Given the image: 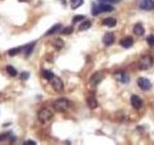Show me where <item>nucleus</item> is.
<instances>
[{
    "mask_svg": "<svg viewBox=\"0 0 154 145\" xmlns=\"http://www.w3.org/2000/svg\"><path fill=\"white\" fill-rule=\"evenodd\" d=\"M134 33L137 36H143L144 34V28L143 27L142 24H136L134 26Z\"/></svg>",
    "mask_w": 154,
    "mask_h": 145,
    "instance_id": "nucleus-16",
    "label": "nucleus"
},
{
    "mask_svg": "<svg viewBox=\"0 0 154 145\" xmlns=\"http://www.w3.org/2000/svg\"><path fill=\"white\" fill-rule=\"evenodd\" d=\"M19 52H20V47H14V48H12V50H10L8 51L10 56H14V55L18 54Z\"/></svg>",
    "mask_w": 154,
    "mask_h": 145,
    "instance_id": "nucleus-23",
    "label": "nucleus"
},
{
    "mask_svg": "<svg viewBox=\"0 0 154 145\" xmlns=\"http://www.w3.org/2000/svg\"><path fill=\"white\" fill-rule=\"evenodd\" d=\"M20 77H21V79L26 80V79H28V77H29V74H28V72H23L22 74H21V76H20Z\"/></svg>",
    "mask_w": 154,
    "mask_h": 145,
    "instance_id": "nucleus-28",
    "label": "nucleus"
},
{
    "mask_svg": "<svg viewBox=\"0 0 154 145\" xmlns=\"http://www.w3.org/2000/svg\"><path fill=\"white\" fill-rule=\"evenodd\" d=\"M72 31H73V28H72L71 26H69V27H66V28L63 29V30L61 31V33L65 34V35H67V34L72 33Z\"/></svg>",
    "mask_w": 154,
    "mask_h": 145,
    "instance_id": "nucleus-24",
    "label": "nucleus"
},
{
    "mask_svg": "<svg viewBox=\"0 0 154 145\" xmlns=\"http://www.w3.org/2000/svg\"><path fill=\"white\" fill-rule=\"evenodd\" d=\"M53 46H54L57 50H61V48L64 47V42H63L61 39H56V40L53 42Z\"/></svg>",
    "mask_w": 154,
    "mask_h": 145,
    "instance_id": "nucleus-22",
    "label": "nucleus"
},
{
    "mask_svg": "<svg viewBox=\"0 0 154 145\" xmlns=\"http://www.w3.org/2000/svg\"><path fill=\"white\" fill-rule=\"evenodd\" d=\"M6 71L11 76H16L17 75V71L14 69L13 66H7L6 67Z\"/></svg>",
    "mask_w": 154,
    "mask_h": 145,
    "instance_id": "nucleus-21",
    "label": "nucleus"
},
{
    "mask_svg": "<svg viewBox=\"0 0 154 145\" xmlns=\"http://www.w3.org/2000/svg\"><path fill=\"white\" fill-rule=\"evenodd\" d=\"M117 79L118 80H120L122 82H123V83H125V82H128L129 77L126 75V72H118V74H117Z\"/></svg>",
    "mask_w": 154,
    "mask_h": 145,
    "instance_id": "nucleus-15",
    "label": "nucleus"
},
{
    "mask_svg": "<svg viewBox=\"0 0 154 145\" xmlns=\"http://www.w3.org/2000/svg\"><path fill=\"white\" fill-rule=\"evenodd\" d=\"M35 45H36V43L34 42L32 44H28V45H26L25 47H23V51H24V53H25L26 55L30 54V53L33 51V48H34V47H35Z\"/></svg>",
    "mask_w": 154,
    "mask_h": 145,
    "instance_id": "nucleus-18",
    "label": "nucleus"
},
{
    "mask_svg": "<svg viewBox=\"0 0 154 145\" xmlns=\"http://www.w3.org/2000/svg\"><path fill=\"white\" fill-rule=\"evenodd\" d=\"M84 3V0H70V7L72 10L81 7Z\"/></svg>",
    "mask_w": 154,
    "mask_h": 145,
    "instance_id": "nucleus-17",
    "label": "nucleus"
},
{
    "mask_svg": "<svg viewBox=\"0 0 154 145\" xmlns=\"http://www.w3.org/2000/svg\"><path fill=\"white\" fill-rule=\"evenodd\" d=\"M87 105H89V108L91 109H94L97 108V101H96V99L94 98V96H90L88 97V99H87Z\"/></svg>",
    "mask_w": 154,
    "mask_h": 145,
    "instance_id": "nucleus-11",
    "label": "nucleus"
},
{
    "mask_svg": "<svg viewBox=\"0 0 154 145\" xmlns=\"http://www.w3.org/2000/svg\"><path fill=\"white\" fill-rule=\"evenodd\" d=\"M91 25V23L90 21H84L83 23H81L80 24V26H79V31H84V30H87V29H89Z\"/></svg>",
    "mask_w": 154,
    "mask_h": 145,
    "instance_id": "nucleus-19",
    "label": "nucleus"
},
{
    "mask_svg": "<svg viewBox=\"0 0 154 145\" xmlns=\"http://www.w3.org/2000/svg\"><path fill=\"white\" fill-rule=\"evenodd\" d=\"M138 85L141 89L146 91V90H149L151 88V82L150 80H148L146 77H139L138 79Z\"/></svg>",
    "mask_w": 154,
    "mask_h": 145,
    "instance_id": "nucleus-6",
    "label": "nucleus"
},
{
    "mask_svg": "<svg viewBox=\"0 0 154 145\" xmlns=\"http://www.w3.org/2000/svg\"><path fill=\"white\" fill-rule=\"evenodd\" d=\"M146 42L149 46H154V36L153 35H150L146 38Z\"/></svg>",
    "mask_w": 154,
    "mask_h": 145,
    "instance_id": "nucleus-26",
    "label": "nucleus"
},
{
    "mask_svg": "<svg viewBox=\"0 0 154 145\" xmlns=\"http://www.w3.org/2000/svg\"><path fill=\"white\" fill-rule=\"evenodd\" d=\"M62 28V24L58 23V24H55V25H53L49 30H48L46 33H45V36H48V35H52V34H54L58 31H60V29Z\"/></svg>",
    "mask_w": 154,
    "mask_h": 145,
    "instance_id": "nucleus-14",
    "label": "nucleus"
},
{
    "mask_svg": "<svg viewBox=\"0 0 154 145\" xmlns=\"http://www.w3.org/2000/svg\"><path fill=\"white\" fill-rule=\"evenodd\" d=\"M49 82H50V84L52 85L53 89H54L55 91L62 92L63 90H64V83H63V81L59 79V77H57V76H54L49 80Z\"/></svg>",
    "mask_w": 154,
    "mask_h": 145,
    "instance_id": "nucleus-5",
    "label": "nucleus"
},
{
    "mask_svg": "<svg viewBox=\"0 0 154 145\" xmlns=\"http://www.w3.org/2000/svg\"><path fill=\"white\" fill-rule=\"evenodd\" d=\"M102 24L105 26H108V27H114L116 24H117V21H116V18H107L103 19Z\"/></svg>",
    "mask_w": 154,
    "mask_h": 145,
    "instance_id": "nucleus-13",
    "label": "nucleus"
},
{
    "mask_svg": "<svg viewBox=\"0 0 154 145\" xmlns=\"http://www.w3.org/2000/svg\"><path fill=\"white\" fill-rule=\"evenodd\" d=\"M153 64V58L150 55H144L139 61V68L141 70H147Z\"/></svg>",
    "mask_w": 154,
    "mask_h": 145,
    "instance_id": "nucleus-3",
    "label": "nucleus"
},
{
    "mask_svg": "<svg viewBox=\"0 0 154 145\" xmlns=\"http://www.w3.org/2000/svg\"><path fill=\"white\" fill-rule=\"evenodd\" d=\"M115 42V35L112 32H108L106 33L104 37H103V43L105 46H111L113 45V43Z\"/></svg>",
    "mask_w": 154,
    "mask_h": 145,
    "instance_id": "nucleus-10",
    "label": "nucleus"
},
{
    "mask_svg": "<svg viewBox=\"0 0 154 145\" xmlns=\"http://www.w3.org/2000/svg\"><path fill=\"white\" fill-rule=\"evenodd\" d=\"M53 117V113H52V111H50L49 109H47V108H43L42 109L40 112H38V120L41 121L42 123H47V122H49V121L52 119Z\"/></svg>",
    "mask_w": 154,
    "mask_h": 145,
    "instance_id": "nucleus-4",
    "label": "nucleus"
},
{
    "mask_svg": "<svg viewBox=\"0 0 154 145\" xmlns=\"http://www.w3.org/2000/svg\"><path fill=\"white\" fill-rule=\"evenodd\" d=\"M42 76L43 77H45V79H47L48 81H49L53 76H54V74L51 72V71H48V70H45L42 72Z\"/></svg>",
    "mask_w": 154,
    "mask_h": 145,
    "instance_id": "nucleus-20",
    "label": "nucleus"
},
{
    "mask_svg": "<svg viewBox=\"0 0 154 145\" xmlns=\"http://www.w3.org/2000/svg\"><path fill=\"white\" fill-rule=\"evenodd\" d=\"M10 137H11V134H8V133L1 134H0V142H2V141H4V140L10 138Z\"/></svg>",
    "mask_w": 154,
    "mask_h": 145,
    "instance_id": "nucleus-25",
    "label": "nucleus"
},
{
    "mask_svg": "<svg viewBox=\"0 0 154 145\" xmlns=\"http://www.w3.org/2000/svg\"><path fill=\"white\" fill-rule=\"evenodd\" d=\"M25 144H27V145H30V144H32V145H36V142H35V141H33V140H28V141L25 142Z\"/></svg>",
    "mask_w": 154,
    "mask_h": 145,
    "instance_id": "nucleus-30",
    "label": "nucleus"
},
{
    "mask_svg": "<svg viewBox=\"0 0 154 145\" xmlns=\"http://www.w3.org/2000/svg\"><path fill=\"white\" fill-rule=\"evenodd\" d=\"M84 16H75L74 17V18H73V22L75 23V22H77V21H82V19H84Z\"/></svg>",
    "mask_w": 154,
    "mask_h": 145,
    "instance_id": "nucleus-27",
    "label": "nucleus"
},
{
    "mask_svg": "<svg viewBox=\"0 0 154 145\" xmlns=\"http://www.w3.org/2000/svg\"><path fill=\"white\" fill-rule=\"evenodd\" d=\"M114 11V7L111 6V5L108 4H100V5H94L93 8V11H91V14L94 16H96L99 13H106V12H112Z\"/></svg>",
    "mask_w": 154,
    "mask_h": 145,
    "instance_id": "nucleus-1",
    "label": "nucleus"
},
{
    "mask_svg": "<svg viewBox=\"0 0 154 145\" xmlns=\"http://www.w3.org/2000/svg\"><path fill=\"white\" fill-rule=\"evenodd\" d=\"M130 102H131V105H132L133 108H136V109L141 108L142 105H143V101H142V99L140 98V97H138L137 95H133L131 97V99H130Z\"/></svg>",
    "mask_w": 154,
    "mask_h": 145,
    "instance_id": "nucleus-8",
    "label": "nucleus"
},
{
    "mask_svg": "<svg viewBox=\"0 0 154 145\" xmlns=\"http://www.w3.org/2000/svg\"><path fill=\"white\" fill-rule=\"evenodd\" d=\"M99 2H112V3H118V2H119L120 0H98Z\"/></svg>",
    "mask_w": 154,
    "mask_h": 145,
    "instance_id": "nucleus-29",
    "label": "nucleus"
},
{
    "mask_svg": "<svg viewBox=\"0 0 154 145\" xmlns=\"http://www.w3.org/2000/svg\"><path fill=\"white\" fill-rule=\"evenodd\" d=\"M139 6L146 11H151L154 9V1L153 0H140Z\"/></svg>",
    "mask_w": 154,
    "mask_h": 145,
    "instance_id": "nucleus-7",
    "label": "nucleus"
},
{
    "mask_svg": "<svg viewBox=\"0 0 154 145\" xmlns=\"http://www.w3.org/2000/svg\"><path fill=\"white\" fill-rule=\"evenodd\" d=\"M120 45L124 48H128L133 45V39L131 37H125L120 41Z\"/></svg>",
    "mask_w": 154,
    "mask_h": 145,
    "instance_id": "nucleus-12",
    "label": "nucleus"
},
{
    "mask_svg": "<svg viewBox=\"0 0 154 145\" xmlns=\"http://www.w3.org/2000/svg\"><path fill=\"white\" fill-rule=\"evenodd\" d=\"M103 77H104V76L102 74H100V72H96V74H94L93 76L91 77L90 83L93 85V86L97 85L98 83H100L101 80L103 79Z\"/></svg>",
    "mask_w": 154,
    "mask_h": 145,
    "instance_id": "nucleus-9",
    "label": "nucleus"
},
{
    "mask_svg": "<svg viewBox=\"0 0 154 145\" xmlns=\"http://www.w3.org/2000/svg\"><path fill=\"white\" fill-rule=\"evenodd\" d=\"M69 102L66 99H59L53 104V108H55L56 111H59V112L66 111L69 108Z\"/></svg>",
    "mask_w": 154,
    "mask_h": 145,
    "instance_id": "nucleus-2",
    "label": "nucleus"
}]
</instances>
